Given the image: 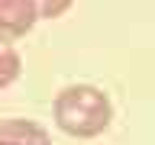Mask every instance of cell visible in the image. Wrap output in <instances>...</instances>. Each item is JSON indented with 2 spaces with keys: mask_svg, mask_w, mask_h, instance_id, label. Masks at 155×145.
I'll return each instance as SVG.
<instances>
[{
  "mask_svg": "<svg viewBox=\"0 0 155 145\" xmlns=\"http://www.w3.org/2000/svg\"><path fill=\"white\" fill-rule=\"evenodd\" d=\"M113 119L110 97L94 84H71L55 97V126L71 139H97Z\"/></svg>",
  "mask_w": 155,
  "mask_h": 145,
  "instance_id": "6da1fadb",
  "label": "cell"
},
{
  "mask_svg": "<svg viewBox=\"0 0 155 145\" xmlns=\"http://www.w3.org/2000/svg\"><path fill=\"white\" fill-rule=\"evenodd\" d=\"M39 23L32 0H0V42H16L29 36Z\"/></svg>",
  "mask_w": 155,
  "mask_h": 145,
  "instance_id": "7a4b0ae2",
  "label": "cell"
},
{
  "mask_svg": "<svg viewBox=\"0 0 155 145\" xmlns=\"http://www.w3.org/2000/svg\"><path fill=\"white\" fill-rule=\"evenodd\" d=\"M32 3H36L39 19H58V16H65L68 10H71L74 0H32Z\"/></svg>",
  "mask_w": 155,
  "mask_h": 145,
  "instance_id": "5b68a950",
  "label": "cell"
},
{
  "mask_svg": "<svg viewBox=\"0 0 155 145\" xmlns=\"http://www.w3.org/2000/svg\"><path fill=\"white\" fill-rule=\"evenodd\" d=\"M0 145H52V135L45 126L32 123V119H3Z\"/></svg>",
  "mask_w": 155,
  "mask_h": 145,
  "instance_id": "3957f363",
  "label": "cell"
},
{
  "mask_svg": "<svg viewBox=\"0 0 155 145\" xmlns=\"http://www.w3.org/2000/svg\"><path fill=\"white\" fill-rule=\"evenodd\" d=\"M19 71H23V58H19V52L10 45V42H0V90L13 84V81L19 77Z\"/></svg>",
  "mask_w": 155,
  "mask_h": 145,
  "instance_id": "277c9868",
  "label": "cell"
}]
</instances>
